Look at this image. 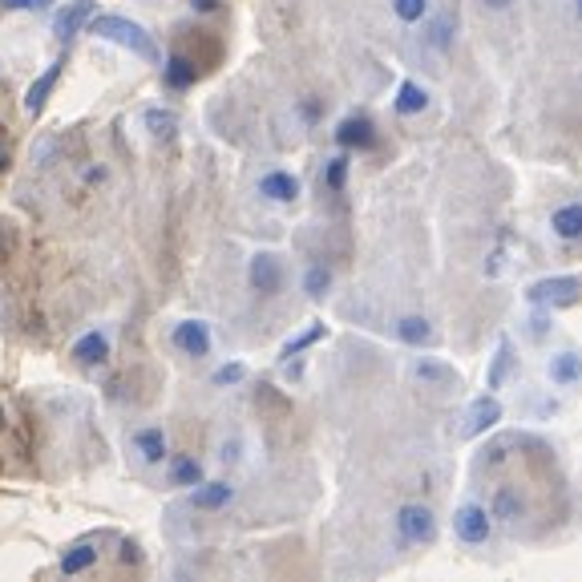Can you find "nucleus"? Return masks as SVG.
I'll return each instance as SVG.
<instances>
[{"instance_id":"412c9836","label":"nucleus","mask_w":582,"mask_h":582,"mask_svg":"<svg viewBox=\"0 0 582 582\" xmlns=\"http://www.w3.org/2000/svg\"><path fill=\"white\" fill-rule=\"evenodd\" d=\"M93 562H97V546H93V542H77V546H69V550L61 554L57 570H61L65 578H73V574H85Z\"/></svg>"},{"instance_id":"72a5a7b5","label":"nucleus","mask_w":582,"mask_h":582,"mask_svg":"<svg viewBox=\"0 0 582 582\" xmlns=\"http://www.w3.org/2000/svg\"><path fill=\"white\" fill-rule=\"evenodd\" d=\"M546 328H550V320H546V316L538 312V316L530 320V336H534V340H542V336H546Z\"/></svg>"},{"instance_id":"6ab92c4d","label":"nucleus","mask_w":582,"mask_h":582,"mask_svg":"<svg viewBox=\"0 0 582 582\" xmlns=\"http://www.w3.org/2000/svg\"><path fill=\"white\" fill-rule=\"evenodd\" d=\"M61 69H65V61H53V65L41 73V81H33V85H29V93H25V110H29V114H41V106L49 102L53 85L61 81Z\"/></svg>"},{"instance_id":"58836bf2","label":"nucleus","mask_w":582,"mask_h":582,"mask_svg":"<svg viewBox=\"0 0 582 582\" xmlns=\"http://www.w3.org/2000/svg\"><path fill=\"white\" fill-rule=\"evenodd\" d=\"M514 0H485V9H510Z\"/></svg>"},{"instance_id":"39448f33","label":"nucleus","mask_w":582,"mask_h":582,"mask_svg":"<svg viewBox=\"0 0 582 582\" xmlns=\"http://www.w3.org/2000/svg\"><path fill=\"white\" fill-rule=\"evenodd\" d=\"M170 340H174V348L186 352L190 360L211 356V328H207L203 320H182V324H174Z\"/></svg>"},{"instance_id":"b1692460","label":"nucleus","mask_w":582,"mask_h":582,"mask_svg":"<svg viewBox=\"0 0 582 582\" xmlns=\"http://www.w3.org/2000/svg\"><path fill=\"white\" fill-rule=\"evenodd\" d=\"M194 81H199V69H194V61H186V57H170L166 61V85L170 89H190Z\"/></svg>"},{"instance_id":"a19ab883","label":"nucleus","mask_w":582,"mask_h":582,"mask_svg":"<svg viewBox=\"0 0 582 582\" xmlns=\"http://www.w3.org/2000/svg\"><path fill=\"white\" fill-rule=\"evenodd\" d=\"M0 421H5V409H0Z\"/></svg>"},{"instance_id":"0eeeda50","label":"nucleus","mask_w":582,"mask_h":582,"mask_svg":"<svg viewBox=\"0 0 582 582\" xmlns=\"http://www.w3.org/2000/svg\"><path fill=\"white\" fill-rule=\"evenodd\" d=\"M490 518L494 522H502V526H514V522H522L526 518V498H522V490L518 485H498L494 490V498H490Z\"/></svg>"},{"instance_id":"aec40b11","label":"nucleus","mask_w":582,"mask_h":582,"mask_svg":"<svg viewBox=\"0 0 582 582\" xmlns=\"http://www.w3.org/2000/svg\"><path fill=\"white\" fill-rule=\"evenodd\" d=\"M393 332H397V340L409 344V348H425V344H433V336H437L433 324H429L425 316H401Z\"/></svg>"},{"instance_id":"ddd939ff","label":"nucleus","mask_w":582,"mask_h":582,"mask_svg":"<svg viewBox=\"0 0 582 582\" xmlns=\"http://www.w3.org/2000/svg\"><path fill=\"white\" fill-rule=\"evenodd\" d=\"M89 17H93V0H73V5H65V9L57 13V21H53V37H57L61 45L73 41L77 29H81Z\"/></svg>"},{"instance_id":"2f4dec72","label":"nucleus","mask_w":582,"mask_h":582,"mask_svg":"<svg viewBox=\"0 0 582 582\" xmlns=\"http://www.w3.org/2000/svg\"><path fill=\"white\" fill-rule=\"evenodd\" d=\"M506 449H510V441H494L490 449L481 453V461H485V465H502V461H506Z\"/></svg>"},{"instance_id":"dca6fc26","label":"nucleus","mask_w":582,"mask_h":582,"mask_svg":"<svg viewBox=\"0 0 582 582\" xmlns=\"http://www.w3.org/2000/svg\"><path fill=\"white\" fill-rule=\"evenodd\" d=\"M550 231H554L562 243H582V203H562V207L550 215Z\"/></svg>"},{"instance_id":"f8f14e48","label":"nucleus","mask_w":582,"mask_h":582,"mask_svg":"<svg viewBox=\"0 0 582 582\" xmlns=\"http://www.w3.org/2000/svg\"><path fill=\"white\" fill-rule=\"evenodd\" d=\"M199 481H207L199 457H190V453L170 457V465H166V485H174V490H194Z\"/></svg>"},{"instance_id":"c756f323","label":"nucleus","mask_w":582,"mask_h":582,"mask_svg":"<svg viewBox=\"0 0 582 582\" xmlns=\"http://www.w3.org/2000/svg\"><path fill=\"white\" fill-rule=\"evenodd\" d=\"M324 182H328V190H344V182H348V158L344 154L324 166Z\"/></svg>"},{"instance_id":"393cba45","label":"nucleus","mask_w":582,"mask_h":582,"mask_svg":"<svg viewBox=\"0 0 582 582\" xmlns=\"http://www.w3.org/2000/svg\"><path fill=\"white\" fill-rule=\"evenodd\" d=\"M304 291L312 300H324L328 291H332V267H324V263H312L308 271H304Z\"/></svg>"},{"instance_id":"4c0bfd02","label":"nucleus","mask_w":582,"mask_h":582,"mask_svg":"<svg viewBox=\"0 0 582 582\" xmlns=\"http://www.w3.org/2000/svg\"><path fill=\"white\" fill-rule=\"evenodd\" d=\"M122 550H126V554H122V558H126V562H138V558H142V554H138V550H134V542H126V546H122Z\"/></svg>"},{"instance_id":"9d476101","label":"nucleus","mask_w":582,"mask_h":582,"mask_svg":"<svg viewBox=\"0 0 582 582\" xmlns=\"http://www.w3.org/2000/svg\"><path fill=\"white\" fill-rule=\"evenodd\" d=\"M336 142H340L344 150H372V146H376V126H372L364 114H352V118H344V122L336 126Z\"/></svg>"},{"instance_id":"2eb2a0df","label":"nucleus","mask_w":582,"mask_h":582,"mask_svg":"<svg viewBox=\"0 0 582 582\" xmlns=\"http://www.w3.org/2000/svg\"><path fill=\"white\" fill-rule=\"evenodd\" d=\"M73 360L85 364V368H97L110 360V336L106 332H85L77 344H73Z\"/></svg>"},{"instance_id":"f257e3e1","label":"nucleus","mask_w":582,"mask_h":582,"mask_svg":"<svg viewBox=\"0 0 582 582\" xmlns=\"http://www.w3.org/2000/svg\"><path fill=\"white\" fill-rule=\"evenodd\" d=\"M93 37L114 41V45L138 53L142 61H158V45H154V37H150L142 25L126 21V17H97V21H93Z\"/></svg>"},{"instance_id":"a878e982","label":"nucleus","mask_w":582,"mask_h":582,"mask_svg":"<svg viewBox=\"0 0 582 582\" xmlns=\"http://www.w3.org/2000/svg\"><path fill=\"white\" fill-rule=\"evenodd\" d=\"M510 368H514V344L510 340H502L498 344V356H494V364H490V388H502L506 384V376H510Z\"/></svg>"},{"instance_id":"473e14b6","label":"nucleus","mask_w":582,"mask_h":582,"mask_svg":"<svg viewBox=\"0 0 582 582\" xmlns=\"http://www.w3.org/2000/svg\"><path fill=\"white\" fill-rule=\"evenodd\" d=\"M5 9H25V13H33V9H49L53 0H0Z\"/></svg>"},{"instance_id":"4be33fe9","label":"nucleus","mask_w":582,"mask_h":582,"mask_svg":"<svg viewBox=\"0 0 582 582\" xmlns=\"http://www.w3.org/2000/svg\"><path fill=\"white\" fill-rule=\"evenodd\" d=\"M397 114H405V118H413V114H421L425 106H429V93L417 85V81H401V89H397Z\"/></svg>"},{"instance_id":"c9c22d12","label":"nucleus","mask_w":582,"mask_h":582,"mask_svg":"<svg viewBox=\"0 0 582 582\" xmlns=\"http://www.w3.org/2000/svg\"><path fill=\"white\" fill-rule=\"evenodd\" d=\"M304 118L316 122V118H320V102H304Z\"/></svg>"},{"instance_id":"423d86ee","label":"nucleus","mask_w":582,"mask_h":582,"mask_svg":"<svg viewBox=\"0 0 582 582\" xmlns=\"http://www.w3.org/2000/svg\"><path fill=\"white\" fill-rule=\"evenodd\" d=\"M247 279H251V287L259 291V296H279L283 291V263H279V255H255L251 259V267H247Z\"/></svg>"},{"instance_id":"5701e85b","label":"nucleus","mask_w":582,"mask_h":582,"mask_svg":"<svg viewBox=\"0 0 582 582\" xmlns=\"http://www.w3.org/2000/svg\"><path fill=\"white\" fill-rule=\"evenodd\" d=\"M413 376L421 380V384H457V372L449 368V364H441V360H417L413 364Z\"/></svg>"},{"instance_id":"bb28decb","label":"nucleus","mask_w":582,"mask_h":582,"mask_svg":"<svg viewBox=\"0 0 582 582\" xmlns=\"http://www.w3.org/2000/svg\"><path fill=\"white\" fill-rule=\"evenodd\" d=\"M146 130L154 134V138H162V142H170L174 134H178V118L174 114H166V110H146Z\"/></svg>"},{"instance_id":"f03ea898","label":"nucleus","mask_w":582,"mask_h":582,"mask_svg":"<svg viewBox=\"0 0 582 582\" xmlns=\"http://www.w3.org/2000/svg\"><path fill=\"white\" fill-rule=\"evenodd\" d=\"M582 300V279L578 275H546L538 283L526 287V304L538 308V312H550V308H574Z\"/></svg>"},{"instance_id":"7ed1b4c3","label":"nucleus","mask_w":582,"mask_h":582,"mask_svg":"<svg viewBox=\"0 0 582 582\" xmlns=\"http://www.w3.org/2000/svg\"><path fill=\"white\" fill-rule=\"evenodd\" d=\"M393 534L401 546H429L437 538V514L425 502H405L393 518Z\"/></svg>"},{"instance_id":"4468645a","label":"nucleus","mask_w":582,"mask_h":582,"mask_svg":"<svg viewBox=\"0 0 582 582\" xmlns=\"http://www.w3.org/2000/svg\"><path fill=\"white\" fill-rule=\"evenodd\" d=\"M259 190L267 194L271 203H296V199H300V178L287 174V170H267V174L259 178Z\"/></svg>"},{"instance_id":"79ce46f5","label":"nucleus","mask_w":582,"mask_h":582,"mask_svg":"<svg viewBox=\"0 0 582 582\" xmlns=\"http://www.w3.org/2000/svg\"><path fill=\"white\" fill-rule=\"evenodd\" d=\"M0 166H5V158H0Z\"/></svg>"},{"instance_id":"c85d7f7f","label":"nucleus","mask_w":582,"mask_h":582,"mask_svg":"<svg viewBox=\"0 0 582 582\" xmlns=\"http://www.w3.org/2000/svg\"><path fill=\"white\" fill-rule=\"evenodd\" d=\"M393 9L405 25H421L429 17V0H393Z\"/></svg>"},{"instance_id":"9b49d317","label":"nucleus","mask_w":582,"mask_h":582,"mask_svg":"<svg viewBox=\"0 0 582 582\" xmlns=\"http://www.w3.org/2000/svg\"><path fill=\"white\" fill-rule=\"evenodd\" d=\"M546 380L550 384H558V388H574L578 380H582V352H554L550 360H546Z\"/></svg>"},{"instance_id":"cd10ccee","label":"nucleus","mask_w":582,"mask_h":582,"mask_svg":"<svg viewBox=\"0 0 582 582\" xmlns=\"http://www.w3.org/2000/svg\"><path fill=\"white\" fill-rule=\"evenodd\" d=\"M324 332H328V328H324V324H312V328H308V332H304V336H296V340H287V344H283V352H279V356H283V360H291V356H300V352H304V348H312V344H316V340H324Z\"/></svg>"},{"instance_id":"f3484780","label":"nucleus","mask_w":582,"mask_h":582,"mask_svg":"<svg viewBox=\"0 0 582 582\" xmlns=\"http://www.w3.org/2000/svg\"><path fill=\"white\" fill-rule=\"evenodd\" d=\"M453 37H457V9H441L437 17H429V25H425V41H429L437 53H445V49L453 45Z\"/></svg>"},{"instance_id":"ea45409f","label":"nucleus","mask_w":582,"mask_h":582,"mask_svg":"<svg viewBox=\"0 0 582 582\" xmlns=\"http://www.w3.org/2000/svg\"><path fill=\"white\" fill-rule=\"evenodd\" d=\"M574 13H578V17H582V0H574Z\"/></svg>"},{"instance_id":"a211bd4d","label":"nucleus","mask_w":582,"mask_h":582,"mask_svg":"<svg viewBox=\"0 0 582 582\" xmlns=\"http://www.w3.org/2000/svg\"><path fill=\"white\" fill-rule=\"evenodd\" d=\"M134 449H138V457L146 461V465H162L166 461V433L158 429V425H146V429H138L134 433Z\"/></svg>"},{"instance_id":"f704fd0d","label":"nucleus","mask_w":582,"mask_h":582,"mask_svg":"<svg viewBox=\"0 0 582 582\" xmlns=\"http://www.w3.org/2000/svg\"><path fill=\"white\" fill-rule=\"evenodd\" d=\"M190 5L199 9V13H215V9H219V0H190Z\"/></svg>"},{"instance_id":"1a4fd4ad","label":"nucleus","mask_w":582,"mask_h":582,"mask_svg":"<svg viewBox=\"0 0 582 582\" xmlns=\"http://www.w3.org/2000/svg\"><path fill=\"white\" fill-rule=\"evenodd\" d=\"M235 502V485L231 481H199L190 494V506L203 510V514H215V510H227Z\"/></svg>"},{"instance_id":"20e7f679","label":"nucleus","mask_w":582,"mask_h":582,"mask_svg":"<svg viewBox=\"0 0 582 582\" xmlns=\"http://www.w3.org/2000/svg\"><path fill=\"white\" fill-rule=\"evenodd\" d=\"M453 534H457V542H465V546H485V542L494 538V518H490V510H485L481 502L457 506V514H453Z\"/></svg>"},{"instance_id":"6e6552de","label":"nucleus","mask_w":582,"mask_h":582,"mask_svg":"<svg viewBox=\"0 0 582 582\" xmlns=\"http://www.w3.org/2000/svg\"><path fill=\"white\" fill-rule=\"evenodd\" d=\"M498 421H502V401L498 397H477L469 405V413H465L461 437H481V433H490Z\"/></svg>"},{"instance_id":"e433bc0d","label":"nucleus","mask_w":582,"mask_h":582,"mask_svg":"<svg viewBox=\"0 0 582 582\" xmlns=\"http://www.w3.org/2000/svg\"><path fill=\"white\" fill-rule=\"evenodd\" d=\"M106 178V166H89V182H102Z\"/></svg>"},{"instance_id":"7c9ffc66","label":"nucleus","mask_w":582,"mask_h":582,"mask_svg":"<svg viewBox=\"0 0 582 582\" xmlns=\"http://www.w3.org/2000/svg\"><path fill=\"white\" fill-rule=\"evenodd\" d=\"M243 376H247V368L235 360V364H223V368L215 372V384H219V388H227V384H239Z\"/></svg>"}]
</instances>
